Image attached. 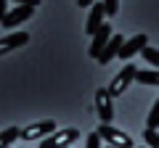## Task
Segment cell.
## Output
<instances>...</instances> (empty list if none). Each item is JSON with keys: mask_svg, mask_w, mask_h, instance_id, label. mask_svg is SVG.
Returning <instances> with one entry per match:
<instances>
[{"mask_svg": "<svg viewBox=\"0 0 159 148\" xmlns=\"http://www.w3.org/2000/svg\"><path fill=\"white\" fill-rule=\"evenodd\" d=\"M146 148H148V146H146Z\"/></svg>", "mask_w": 159, "mask_h": 148, "instance_id": "cell-23", "label": "cell"}, {"mask_svg": "<svg viewBox=\"0 0 159 148\" xmlns=\"http://www.w3.org/2000/svg\"><path fill=\"white\" fill-rule=\"evenodd\" d=\"M6 13H8V0H0V21H3Z\"/></svg>", "mask_w": 159, "mask_h": 148, "instance_id": "cell-20", "label": "cell"}, {"mask_svg": "<svg viewBox=\"0 0 159 148\" xmlns=\"http://www.w3.org/2000/svg\"><path fill=\"white\" fill-rule=\"evenodd\" d=\"M77 137H80L77 127H58V130L51 132L45 140H40V148H69Z\"/></svg>", "mask_w": 159, "mask_h": 148, "instance_id": "cell-1", "label": "cell"}, {"mask_svg": "<svg viewBox=\"0 0 159 148\" xmlns=\"http://www.w3.org/2000/svg\"><path fill=\"white\" fill-rule=\"evenodd\" d=\"M96 108H98V116H101L103 124L114 119V106H111V95H109L106 87H98L96 90Z\"/></svg>", "mask_w": 159, "mask_h": 148, "instance_id": "cell-5", "label": "cell"}, {"mask_svg": "<svg viewBox=\"0 0 159 148\" xmlns=\"http://www.w3.org/2000/svg\"><path fill=\"white\" fill-rule=\"evenodd\" d=\"M143 140H146V146L148 148H159V132L157 130H143Z\"/></svg>", "mask_w": 159, "mask_h": 148, "instance_id": "cell-16", "label": "cell"}, {"mask_svg": "<svg viewBox=\"0 0 159 148\" xmlns=\"http://www.w3.org/2000/svg\"><path fill=\"white\" fill-rule=\"evenodd\" d=\"M32 16H34V8H29V6H16L13 11H8L6 16H3V21H0V24H3L6 29H16L21 21H29Z\"/></svg>", "mask_w": 159, "mask_h": 148, "instance_id": "cell-6", "label": "cell"}, {"mask_svg": "<svg viewBox=\"0 0 159 148\" xmlns=\"http://www.w3.org/2000/svg\"><path fill=\"white\" fill-rule=\"evenodd\" d=\"M101 3H103L106 16H117V13H119V0H101Z\"/></svg>", "mask_w": 159, "mask_h": 148, "instance_id": "cell-17", "label": "cell"}, {"mask_svg": "<svg viewBox=\"0 0 159 148\" xmlns=\"http://www.w3.org/2000/svg\"><path fill=\"white\" fill-rule=\"evenodd\" d=\"M141 53H143V61H146V63H151L154 69H159V50H157V48H148L146 45Z\"/></svg>", "mask_w": 159, "mask_h": 148, "instance_id": "cell-15", "label": "cell"}, {"mask_svg": "<svg viewBox=\"0 0 159 148\" xmlns=\"http://www.w3.org/2000/svg\"><path fill=\"white\" fill-rule=\"evenodd\" d=\"M135 74H138L135 63H125V66H122V72H119L117 77L111 80V85L106 87V90H109V95H111V98H119L122 93L127 90V87H130V82L135 80Z\"/></svg>", "mask_w": 159, "mask_h": 148, "instance_id": "cell-2", "label": "cell"}, {"mask_svg": "<svg viewBox=\"0 0 159 148\" xmlns=\"http://www.w3.org/2000/svg\"><path fill=\"white\" fill-rule=\"evenodd\" d=\"M16 137H21V130H19V127H8V130H3V132H0V148H11Z\"/></svg>", "mask_w": 159, "mask_h": 148, "instance_id": "cell-13", "label": "cell"}, {"mask_svg": "<svg viewBox=\"0 0 159 148\" xmlns=\"http://www.w3.org/2000/svg\"><path fill=\"white\" fill-rule=\"evenodd\" d=\"M122 42H125V37H122V34H111V40L103 45L101 56H98L96 61H98V63H109L114 56H119V48H122Z\"/></svg>", "mask_w": 159, "mask_h": 148, "instance_id": "cell-11", "label": "cell"}, {"mask_svg": "<svg viewBox=\"0 0 159 148\" xmlns=\"http://www.w3.org/2000/svg\"><path fill=\"white\" fill-rule=\"evenodd\" d=\"M96 132L101 135V140H106L109 146H114V148H133V137L127 135V132L111 127V124H103L101 122V127H98Z\"/></svg>", "mask_w": 159, "mask_h": 148, "instance_id": "cell-3", "label": "cell"}, {"mask_svg": "<svg viewBox=\"0 0 159 148\" xmlns=\"http://www.w3.org/2000/svg\"><path fill=\"white\" fill-rule=\"evenodd\" d=\"M103 19H106V11H103V3L98 0V3H93V6H90V16H88V24H85V32L90 34V37L103 27V24H106Z\"/></svg>", "mask_w": 159, "mask_h": 148, "instance_id": "cell-9", "label": "cell"}, {"mask_svg": "<svg viewBox=\"0 0 159 148\" xmlns=\"http://www.w3.org/2000/svg\"><path fill=\"white\" fill-rule=\"evenodd\" d=\"M85 148H101V135L98 132H90L85 137Z\"/></svg>", "mask_w": 159, "mask_h": 148, "instance_id": "cell-18", "label": "cell"}, {"mask_svg": "<svg viewBox=\"0 0 159 148\" xmlns=\"http://www.w3.org/2000/svg\"><path fill=\"white\" fill-rule=\"evenodd\" d=\"M111 27H109V24H103L101 29H98L96 34H93L90 37V48H88V53H90V58H98L101 56V50H103V45H106L109 40H111Z\"/></svg>", "mask_w": 159, "mask_h": 148, "instance_id": "cell-8", "label": "cell"}, {"mask_svg": "<svg viewBox=\"0 0 159 148\" xmlns=\"http://www.w3.org/2000/svg\"><path fill=\"white\" fill-rule=\"evenodd\" d=\"M146 42H148L146 34H135V37L125 40V42H122V48H119V58H122V61H130L133 56H138V53L146 48Z\"/></svg>", "mask_w": 159, "mask_h": 148, "instance_id": "cell-7", "label": "cell"}, {"mask_svg": "<svg viewBox=\"0 0 159 148\" xmlns=\"http://www.w3.org/2000/svg\"><path fill=\"white\" fill-rule=\"evenodd\" d=\"M93 3H98V0H77L80 8H88V6H93Z\"/></svg>", "mask_w": 159, "mask_h": 148, "instance_id": "cell-21", "label": "cell"}, {"mask_svg": "<svg viewBox=\"0 0 159 148\" xmlns=\"http://www.w3.org/2000/svg\"><path fill=\"white\" fill-rule=\"evenodd\" d=\"M135 80L141 82V85H154V87H159V69H141V72L135 74Z\"/></svg>", "mask_w": 159, "mask_h": 148, "instance_id": "cell-12", "label": "cell"}, {"mask_svg": "<svg viewBox=\"0 0 159 148\" xmlns=\"http://www.w3.org/2000/svg\"><path fill=\"white\" fill-rule=\"evenodd\" d=\"M109 148H114V146H109Z\"/></svg>", "mask_w": 159, "mask_h": 148, "instance_id": "cell-22", "label": "cell"}, {"mask_svg": "<svg viewBox=\"0 0 159 148\" xmlns=\"http://www.w3.org/2000/svg\"><path fill=\"white\" fill-rule=\"evenodd\" d=\"M146 127H148V130H157V127H159V98L154 101L151 111H148V116H146Z\"/></svg>", "mask_w": 159, "mask_h": 148, "instance_id": "cell-14", "label": "cell"}, {"mask_svg": "<svg viewBox=\"0 0 159 148\" xmlns=\"http://www.w3.org/2000/svg\"><path fill=\"white\" fill-rule=\"evenodd\" d=\"M13 3H16V6H29V8H37L40 3H43V0H13Z\"/></svg>", "mask_w": 159, "mask_h": 148, "instance_id": "cell-19", "label": "cell"}, {"mask_svg": "<svg viewBox=\"0 0 159 148\" xmlns=\"http://www.w3.org/2000/svg\"><path fill=\"white\" fill-rule=\"evenodd\" d=\"M58 130V124L53 119H43V122H34V124H29V127H24L21 130V137L24 140H45L51 132H56Z\"/></svg>", "mask_w": 159, "mask_h": 148, "instance_id": "cell-4", "label": "cell"}, {"mask_svg": "<svg viewBox=\"0 0 159 148\" xmlns=\"http://www.w3.org/2000/svg\"><path fill=\"white\" fill-rule=\"evenodd\" d=\"M27 42H29V34L27 32H11V34H6V37L0 40V56L16 50V48H24Z\"/></svg>", "mask_w": 159, "mask_h": 148, "instance_id": "cell-10", "label": "cell"}]
</instances>
